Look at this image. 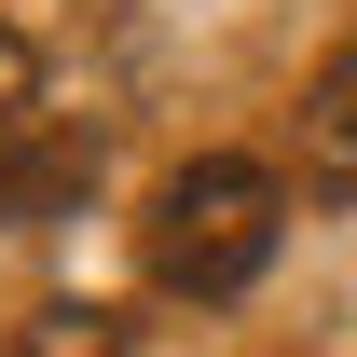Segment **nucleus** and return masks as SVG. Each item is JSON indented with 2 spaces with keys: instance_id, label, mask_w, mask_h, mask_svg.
I'll return each instance as SVG.
<instances>
[{
  "instance_id": "39448f33",
  "label": "nucleus",
  "mask_w": 357,
  "mask_h": 357,
  "mask_svg": "<svg viewBox=\"0 0 357 357\" xmlns=\"http://www.w3.org/2000/svg\"><path fill=\"white\" fill-rule=\"evenodd\" d=\"M28 83H42V69H28V42L0 28V124H28Z\"/></svg>"
},
{
  "instance_id": "20e7f679",
  "label": "nucleus",
  "mask_w": 357,
  "mask_h": 357,
  "mask_svg": "<svg viewBox=\"0 0 357 357\" xmlns=\"http://www.w3.org/2000/svg\"><path fill=\"white\" fill-rule=\"evenodd\" d=\"M14 357H124V316L110 303H42L28 330H14Z\"/></svg>"
},
{
  "instance_id": "f03ea898",
  "label": "nucleus",
  "mask_w": 357,
  "mask_h": 357,
  "mask_svg": "<svg viewBox=\"0 0 357 357\" xmlns=\"http://www.w3.org/2000/svg\"><path fill=\"white\" fill-rule=\"evenodd\" d=\"M83 192H96V137L83 124H0V234L69 220Z\"/></svg>"
},
{
  "instance_id": "7ed1b4c3",
  "label": "nucleus",
  "mask_w": 357,
  "mask_h": 357,
  "mask_svg": "<svg viewBox=\"0 0 357 357\" xmlns=\"http://www.w3.org/2000/svg\"><path fill=\"white\" fill-rule=\"evenodd\" d=\"M289 151H303V192H316V206H357V42L316 55L303 110H289Z\"/></svg>"
},
{
  "instance_id": "f257e3e1",
  "label": "nucleus",
  "mask_w": 357,
  "mask_h": 357,
  "mask_svg": "<svg viewBox=\"0 0 357 357\" xmlns=\"http://www.w3.org/2000/svg\"><path fill=\"white\" fill-rule=\"evenodd\" d=\"M275 234H289V178L248 165V151H192V165L151 192V220H137V261L165 303H234V289H261Z\"/></svg>"
}]
</instances>
